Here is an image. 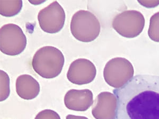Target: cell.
I'll return each instance as SVG.
<instances>
[{
	"label": "cell",
	"instance_id": "1",
	"mask_svg": "<svg viewBox=\"0 0 159 119\" xmlns=\"http://www.w3.org/2000/svg\"><path fill=\"white\" fill-rule=\"evenodd\" d=\"M115 119H159V76L139 74L114 90Z\"/></svg>",
	"mask_w": 159,
	"mask_h": 119
},
{
	"label": "cell",
	"instance_id": "2",
	"mask_svg": "<svg viewBox=\"0 0 159 119\" xmlns=\"http://www.w3.org/2000/svg\"><path fill=\"white\" fill-rule=\"evenodd\" d=\"M65 62L61 51L52 46H45L38 49L32 60L34 72L43 78L51 79L61 74Z\"/></svg>",
	"mask_w": 159,
	"mask_h": 119
},
{
	"label": "cell",
	"instance_id": "3",
	"mask_svg": "<svg viewBox=\"0 0 159 119\" xmlns=\"http://www.w3.org/2000/svg\"><path fill=\"white\" fill-rule=\"evenodd\" d=\"M70 29L73 36L76 40L83 42H90L99 36L101 25L93 13L81 10L73 15Z\"/></svg>",
	"mask_w": 159,
	"mask_h": 119
},
{
	"label": "cell",
	"instance_id": "4",
	"mask_svg": "<svg viewBox=\"0 0 159 119\" xmlns=\"http://www.w3.org/2000/svg\"><path fill=\"white\" fill-rule=\"evenodd\" d=\"M134 67L130 61L122 57L112 58L107 62L103 70L106 82L115 89H119L134 76Z\"/></svg>",
	"mask_w": 159,
	"mask_h": 119
},
{
	"label": "cell",
	"instance_id": "5",
	"mask_svg": "<svg viewBox=\"0 0 159 119\" xmlns=\"http://www.w3.org/2000/svg\"><path fill=\"white\" fill-rule=\"evenodd\" d=\"M27 38L19 25L9 24L0 29V51L8 56H17L24 51Z\"/></svg>",
	"mask_w": 159,
	"mask_h": 119
},
{
	"label": "cell",
	"instance_id": "6",
	"mask_svg": "<svg viewBox=\"0 0 159 119\" xmlns=\"http://www.w3.org/2000/svg\"><path fill=\"white\" fill-rule=\"evenodd\" d=\"M145 18L142 13L136 10H126L118 14L112 20L114 30L121 36L133 38L143 31Z\"/></svg>",
	"mask_w": 159,
	"mask_h": 119
},
{
	"label": "cell",
	"instance_id": "7",
	"mask_svg": "<svg viewBox=\"0 0 159 119\" xmlns=\"http://www.w3.org/2000/svg\"><path fill=\"white\" fill-rule=\"evenodd\" d=\"M65 18V11L57 1L52 2L38 13L40 27L48 33L60 32L63 28Z\"/></svg>",
	"mask_w": 159,
	"mask_h": 119
},
{
	"label": "cell",
	"instance_id": "8",
	"mask_svg": "<svg viewBox=\"0 0 159 119\" xmlns=\"http://www.w3.org/2000/svg\"><path fill=\"white\" fill-rule=\"evenodd\" d=\"M96 74V67L92 62L84 58H79L70 64L67 78L73 84L82 85L91 83Z\"/></svg>",
	"mask_w": 159,
	"mask_h": 119
},
{
	"label": "cell",
	"instance_id": "9",
	"mask_svg": "<svg viewBox=\"0 0 159 119\" xmlns=\"http://www.w3.org/2000/svg\"><path fill=\"white\" fill-rule=\"evenodd\" d=\"M116 96L111 93L103 92L98 94L92 109L96 119H115L117 108Z\"/></svg>",
	"mask_w": 159,
	"mask_h": 119
},
{
	"label": "cell",
	"instance_id": "10",
	"mask_svg": "<svg viewBox=\"0 0 159 119\" xmlns=\"http://www.w3.org/2000/svg\"><path fill=\"white\" fill-rule=\"evenodd\" d=\"M93 96L91 90H70L64 96V104L69 110L75 111H86L93 104Z\"/></svg>",
	"mask_w": 159,
	"mask_h": 119
},
{
	"label": "cell",
	"instance_id": "11",
	"mask_svg": "<svg viewBox=\"0 0 159 119\" xmlns=\"http://www.w3.org/2000/svg\"><path fill=\"white\" fill-rule=\"evenodd\" d=\"M16 87V93L22 99H34L39 94V84L34 78L27 74L21 75L17 78Z\"/></svg>",
	"mask_w": 159,
	"mask_h": 119
},
{
	"label": "cell",
	"instance_id": "12",
	"mask_svg": "<svg viewBox=\"0 0 159 119\" xmlns=\"http://www.w3.org/2000/svg\"><path fill=\"white\" fill-rule=\"evenodd\" d=\"M22 7V1H0V14L2 16L11 17L18 15Z\"/></svg>",
	"mask_w": 159,
	"mask_h": 119
},
{
	"label": "cell",
	"instance_id": "13",
	"mask_svg": "<svg viewBox=\"0 0 159 119\" xmlns=\"http://www.w3.org/2000/svg\"><path fill=\"white\" fill-rule=\"evenodd\" d=\"M148 35L152 40L159 42V12L153 15L150 18Z\"/></svg>",
	"mask_w": 159,
	"mask_h": 119
},
{
	"label": "cell",
	"instance_id": "14",
	"mask_svg": "<svg viewBox=\"0 0 159 119\" xmlns=\"http://www.w3.org/2000/svg\"><path fill=\"white\" fill-rule=\"evenodd\" d=\"M1 74V102L7 99L10 95V78L7 73L3 70H0Z\"/></svg>",
	"mask_w": 159,
	"mask_h": 119
},
{
	"label": "cell",
	"instance_id": "15",
	"mask_svg": "<svg viewBox=\"0 0 159 119\" xmlns=\"http://www.w3.org/2000/svg\"><path fill=\"white\" fill-rule=\"evenodd\" d=\"M34 119H61L57 112L52 110H43L39 112Z\"/></svg>",
	"mask_w": 159,
	"mask_h": 119
},
{
	"label": "cell",
	"instance_id": "16",
	"mask_svg": "<svg viewBox=\"0 0 159 119\" xmlns=\"http://www.w3.org/2000/svg\"><path fill=\"white\" fill-rule=\"evenodd\" d=\"M66 119H89L85 117H82V116H76L74 115H67L66 117Z\"/></svg>",
	"mask_w": 159,
	"mask_h": 119
}]
</instances>
